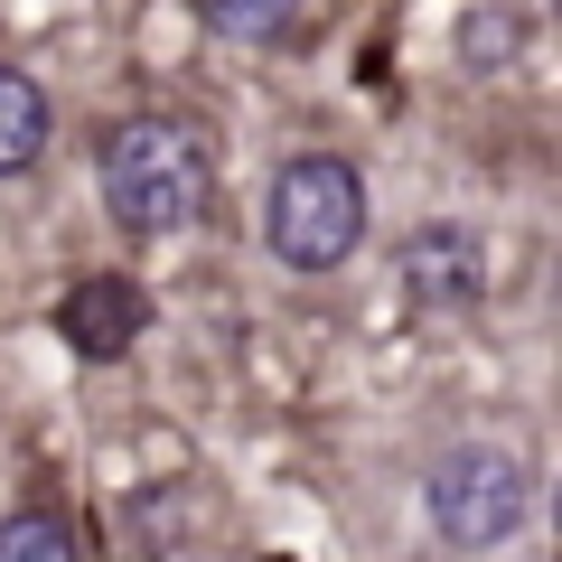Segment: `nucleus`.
Masks as SVG:
<instances>
[{
  "mask_svg": "<svg viewBox=\"0 0 562 562\" xmlns=\"http://www.w3.org/2000/svg\"><path fill=\"white\" fill-rule=\"evenodd\" d=\"M216 198V150L179 113H132L103 132V206L122 235H179Z\"/></svg>",
  "mask_w": 562,
  "mask_h": 562,
  "instance_id": "1",
  "label": "nucleus"
},
{
  "mask_svg": "<svg viewBox=\"0 0 562 562\" xmlns=\"http://www.w3.org/2000/svg\"><path fill=\"white\" fill-rule=\"evenodd\" d=\"M262 235H272V254L291 262V272H338V262L366 244V179H357V160H338V150L281 160L272 206H262Z\"/></svg>",
  "mask_w": 562,
  "mask_h": 562,
  "instance_id": "2",
  "label": "nucleus"
},
{
  "mask_svg": "<svg viewBox=\"0 0 562 562\" xmlns=\"http://www.w3.org/2000/svg\"><path fill=\"white\" fill-rule=\"evenodd\" d=\"M525 497H535V479H525V460L497 450V441L441 450L431 479H422V506H431V525H441L450 553H497V543L525 525Z\"/></svg>",
  "mask_w": 562,
  "mask_h": 562,
  "instance_id": "3",
  "label": "nucleus"
},
{
  "mask_svg": "<svg viewBox=\"0 0 562 562\" xmlns=\"http://www.w3.org/2000/svg\"><path fill=\"white\" fill-rule=\"evenodd\" d=\"M140 328H150V301H140V281H122V272H94V281H76L57 301V338L76 347V357H132L140 347Z\"/></svg>",
  "mask_w": 562,
  "mask_h": 562,
  "instance_id": "4",
  "label": "nucleus"
},
{
  "mask_svg": "<svg viewBox=\"0 0 562 562\" xmlns=\"http://www.w3.org/2000/svg\"><path fill=\"white\" fill-rule=\"evenodd\" d=\"M487 291V244L469 225H413L403 244V301L413 310H460Z\"/></svg>",
  "mask_w": 562,
  "mask_h": 562,
  "instance_id": "5",
  "label": "nucleus"
},
{
  "mask_svg": "<svg viewBox=\"0 0 562 562\" xmlns=\"http://www.w3.org/2000/svg\"><path fill=\"white\" fill-rule=\"evenodd\" d=\"M47 94H38V76H20V66H0V179H20L29 160L47 150Z\"/></svg>",
  "mask_w": 562,
  "mask_h": 562,
  "instance_id": "6",
  "label": "nucleus"
},
{
  "mask_svg": "<svg viewBox=\"0 0 562 562\" xmlns=\"http://www.w3.org/2000/svg\"><path fill=\"white\" fill-rule=\"evenodd\" d=\"M0 562H76V525L47 516V506H20L0 525Z\"/></svg>",
  "mask_w": 562,
  "mask_h": 562,
  "instance_id": "7",
  "label": "nucleus"
},
{
  "mask_svg": "<svg viewBox=\"0 0 562 562\" xmlns=\"http://www.w3.org/2000/svg\"><path fill=\"white\" fill-rule=\"evenodd\" d=\"M216 38H254V47H272V38H291L301 29V10H281V0H206L198 10Z\"/></svg>",
  "mask_w": 562,
  "mask_h": 562,
  "instance_id": "8",
  "label": "nucleus"
},
{
  "mask_svg": "<svg viewBox=\"0 0 562 562\" xmlns=\"http://www.w3.org/2000/svg\"><path fill=\"white\" fill-rule=\"evenodd\" d=\"M506 38H516V20H506V10H497V20H487V10L469 20V57H479V66H506V57H516Z\"/></svg>",
  "mask_w": 562,
  "mask_h": 562,
  "instance_id": "9",
  "label": "nucleus"
}]
</instances>
